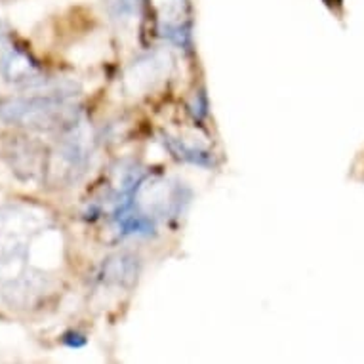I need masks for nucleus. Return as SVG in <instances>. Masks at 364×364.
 I'll list each match as a JSON object with an SVG mask.
<instances>
[{"instance_id":"nucleus-1","label":"nucleus","mask_w":364,"mask_h":364,"mask_svg":"<svg viewBox=\"0 0 364 364\" xmlns=\"http://www.w3.org/2000/svg\"><path fill=\"white\" fill-rule=\"evenodd\" d=\"M69 90H50L48 94L0 100V120L6 124L23 126L29 130H73L78 122L77 109L67 102Z\"/></svg>"},{"instance_id":"nucleus-2","label":"nucleus","mask_w":364,"mask_h":364,"mask_svg":"<svg viewBox=\"0 0 364 364\" xmlns=\"http://www.w3.org/2000/svg\"><path fill=\"white\" fill-rule=\"evenodd\" d=\"M2 38H0V73L10 82H42V78H38V65L31 60L29 54L8 44Z\"/></svg>"},{"instance_id":"nucleus-3","label":"nucleus","mask_w":364,"mask_h":364,"mask_svg":"<svg viewBox=\"0 0 364 364\" xmlns=\"http://www.w3.org/2000/svg\"><path fill=\"white\" fill-rule=\"evenodd\" d=\"M138 277V257L117 254L103 263V281L114 287H130Z\"/></svg>"},{"instance_id":"nucleus-4","label":"nucleus","mask_w":364,"mask_h":364,"mask_svg":"<svg viewBox=\"0 0 364 364\" xmlns=\"http://www.w3.org/2000/svg\"><path fill=\"white\" fill-rule=\"evenodd\" d=\"M164 144L168 145V149L172 151L173 156L179 161L191 162V164H198V166H210L212 164V155L210 151L197 147V145L186 144L183 139L179 138H166Z\"/></svg>"},{"instance_id":"nucleus-5","label":"nucleus","mask_w":364,"mask_h":364,"mask_svg":"<svg viewBox=\"0 0 364 364\" xmlns=\"http://www.w3.org/2000/svg\"><path fill=\"white\" fill-rule=\"evenodd\" d=\"M63 343L69 347H73V349H78V347H84L86 346V338H84L82 334H78V332H67L65 336H63Z\"/></svg>"},{"instance_id":"nucleus-6","label":"nucleus","mask_w":364,"mask_h":364,"mask_svg":"<svg viewBox=\"0 0 364 364\" xmlns=\"http://www.w3.org/2000/svg\"><path fill=\"white\" fill-rule=\"evenodd\" d=\"M4 33H6V25L0 21V36H4Z\"/></svg>"}]
</instances>
